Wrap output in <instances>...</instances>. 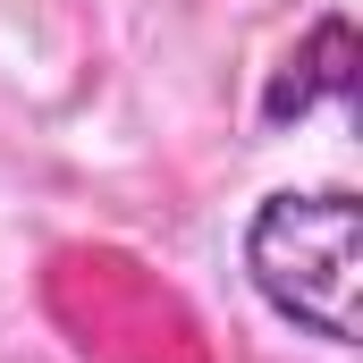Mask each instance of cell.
<instances>
[{
  "label": "cell",
  "instance_id": "6da1fadb",
  "mask_svg": "<svg viewBox=\"0 0 363 363\" xmlns=\"http://www.w3.org/2000/svg\"><path fill=\"white\" fill-rule=\"evenodd\" d=\"M245 279L287 330L321 347H355V296H363V203L347 186L321 194H271L245 220Z\"/></svg>",
  "mask_w": 363,
  "mask_h": 363
},
{
  "label": "cell",
  "instance_id": "7a4b0ae2",
  "mask_svg": "<svg viewBox=\"0 0 363 363\" xmlns=\"http://www.w3.org/2000/svg\"><path fill=\"white\" fill-rule=\"evenodd\" d=\"M347 93H355V26H347V17H321V26L287 51V68L271 77L262 118H304L313 101H347Z\"/></svg>",
  "mask_w": 363,
  "mask_h": 363
}]
</instances>
